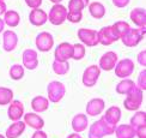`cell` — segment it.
<instances>
[{
    "label": "cell",
    "instance_id": "1",
    "mask_svg": "<svg viewBox=\"0 0 146 138\" xmlns=\"http://www.w3.org/2000/svg\"><path fill=\"white\" fill-rule=\"evenodd\" d=\"M115 129H116V126L107 123L104 119L101 118L91 125L89 131V138H103L104 136H110L115 132Z\"/></svg>",
    "mask_w": 146,
    "mask_h": 138
},
{
    "label": "cell",
    "instance_id": "2",
    "mask_svg": "<svg viewBox=\"0 0 146 138\" xmlns=\"http://www.w3.org/2000/svg\"><path fill=\"white\" fill-rule=\"evenodd\" d=\"M145 31H146V28H135V29L131 28L126 33V35H123L120 40L127 47H135L139 45V42L145 36Z\"/></svg>",
    "mask_w": 146,
    "mask_h": 138
},
{
    "label": "cell",
    "instance_id": "3",
    "mask_svg": "<svg viewBox=\"0 0 146 138\" xmlns=\"http://www.w3.org/2000/svg\"><path fill=\"white\" fill-rule=\"evenodd\" d=\"M143 103V91L138 87H135L123 101V106L127 111H137L140 108Z\"/></svg>",
    "mask_w": 146,
    "mask_h": 138
},
{
    "label": "cell",
    "instance_id": "4",
    "mask_svg": "<svg viewBox=\"0 0 146 138\" xmlns=\"http://www.w3.org/2000/svg\"><path fill=\"white\" fill-rule=\"evenodd\" d=\"M48 15V21H49L53 25H61L66 21L67 17V7H65L61 4H55L53 5Z\"/></svg>",
    "mask_w": 146,
    "mask_h": 138
},
{
    "label": "cell",
    "instance_id": "5",
    "mask_svg": "<svg viewBox=\"0 0 146 138\" xmlns=\"http://www.w3.org/2000/svg\"><path fill=\"white\" fill-rule=\"evenodd\" d=\"M47 93H48V100L50 102H60L66 94V88L61 82L53 81L48 84L47 87Z\"/></svg>",
    "mask_w": 146,
    "mask_h": 138
},
{
    "label": "cell",
    "instance_id": "6",
    "mask_svg": "<svg viewBox=\"0 0 146 138\" xmlns=\"http://www.w3.org/2000/svg\"><path fill=\"white\" fill-rule=\"evenodd\" d=\"M78 39L80 40L82 45L86 47H95L98 45V33L94 29L80 28L78 30Z\"/></svg>",
    "mask_w": 146,
    "mask_h": 138
},
{
    "label": "cell",
    "instance_id": "7",
    "mask_svg": "<svg viewBox=\"0 0 146 138\" xmlns=\"http://www.w3.org/2000/svg\"><path fill=\"white\" fill-rule=\"evenodd\" d=\"M100 76H101V69L98 67V65H90L85 69L84 73H83V77H82L83 84L86 88L94 87V85H96Z\"/></svg>",
    "mask_w": 146,
    "mask_h": 138
},
{
    "label": "cell",
    "instance_id": "8",
    "mask_svg": "<svg viewBox=\"0 0 146 138\" xmlns=\"http://www.w3.org/2000/svg\"><path fill=\"white\" fill-rule=\"evenodd\" d=\"M98 33V43L103 46H110L114 42H116L120 40L117 33L115 31V29L113 25H108V27H103Z\"/></svg>",
    "mask_w": 146,
    "mask_h": 138
},
{
    "label": "cell",
    "instance_id": "9",
    "mask_svg": "<svg viewBox=\"0 0 146 138\" xmlns=\"http://www.w3.org/2000/svg\"><path fill=\"white\" fill-rule=\"evenodd\" d=\"M115 75H116L119 78H122V79H126L127 77H129L133 71H134V61L132 59H122L119 60L117 64L115 65Z\"/></svg>",
    "mask_w": 146,
    "mask_h": 138
},
{
    "label": "cell",
    "instance_id": "10",
    "mask_svg": "<svg viewBox=\"0 0 146 138\" xmlns=\"http://www.w3.org/2000/svg\"><path fill=\"white\" fill-rule=\"evenodd\" d=\"M35 43L40 52H49L54 46L53 35L48 31H42L36 36Z\"/></svg>",
    "mask_w": 146,
    "mask_h": 138
},
{
    "label": "cell",
    "instance_id": "11",
    "mask_svg": "<svg viewBox=\"0 0 146 138\" xmlns=\"http://www.w3.org/2000/svg\"><path fill=\"white\" fill-rule=\"evenodd\" d=\"M72 54H73V45L68 43V42H62L55 48L54 58H55V61L64 63L72 59Z\"/></svg>",
    "mask_w": 146,
    "mask_h": 138
},
{
    "label": "cell",
    "instance_id": "12",
    "mask_svg": "<svg viewBox=\"0 0 146 138\" xmlns=\"http://www.w3.org/2000/svg\"><path fill=\"white\" fill-rule=\"evenodd\" d=\"M117 61H119L117 54L114 51H109L101 57L98 67L101 70H104V71H111V70H114L115 65L117 64Z\"/></svg>",
    "mask_w": 146,
    "mask_h": 138
},
{
    "label": "cell",
    "instance_id": "13",
    "mask_svg": "<svg viewBox=\"0 0 146 138\" xmlns=\"http://www.w3.org/2000/svg\"><path fill=\"white\" fill-rule=\"evenodd\" d=\"M7 115H9L10 120H12V121H19L24 115V105L21 101L13 100L9 105Z\"/></svg>",
    "mask_w": 146,
    "mask_h": 138
},
{
    "label": "cell",
    "instance_id": "14",
    "mask_svg": "<svg viewBox=\"0 0 146 138\" xmlns=\"http://www.w3.org/2000/svg\"><path fill=\"white\" fill-rule=\"evenodd\" d=\"M38 66L37 52L34 49H25L23 52V67L28 70H35Z\"/></svg>",
    "mask_w": 146,
    "mask_h": 138
},
{
    "label": "cell",
    "instance_id": "15",
    "mask_svg": "<svg viewBox=\"0 0 146 138\" xmlns=\"http://www.w3.org/2000/svg\"><path fill=\"white\" fill-rule=\"evenodd\" d=\"M18 45V36L15 31L6 30L3 34V48L5 52H12Z\"/></svg>",
    "mask_w": 146,
    "mask_h": 138
},
{
    "label": "cell",
    "instance_id": "16",
    "mask_svg": "<svg viewBox=\"0 0 146 138\" xmlns=\"http://www.w3.org/2000/svg\"><path fill=\"white\" fill-rule=\"evenodd\" d=\"M23 119H24V124L28 125L29 127L34 129L35 131L37 130H42L44 126V120L42 119L37 113H27L23 115Z\"/></svg>",
    "mask_w": 146,
    "mask_h": 138
},
{
    "label": "cell",
    "instance_id": "17",
    "mask_svg": "<svg viewBox=\"0 0 146 138\" xmlns=\"http://www.w3.org/2000/svg\"><path fill=\"white\" fill-rule=\"evenodd\" d=\"M106 102L102 99H92L86 103V113L90 117H96L104 111Z\"/></svg>",
    "mask_w": 146,
    "mask_h": 138
},
{
    "label": "cell",
    "instance_id": "18",
    "mask_svg": "<svg viewBox=\"0 0 146 138\" xmlns=\"http://www.w3.org/2000/svg\"><path fill=\"white\" fill-rule=\"evenodd\" d=\"M29 21L35 27H42L48 21V15L41 9H33L29 13Z\"/></svg>",
    "mask_w": 146,
    "mask_h": 138
},
{
    "label": "cell",
    "instance_id": "19",
    "mask_svg": "<svg viewBox=\"0 0 146 138\" xmlns=\"http://www.w3.org/2000/svg\"><path fill=\"white\" fill-rule=\"evenodd\" d=\"M131 21L138 28H146V10L143 7H135L131 11Z\"/></svg>",
    "mask_w": 146,
    "mask_h": 138
},
{
    "label": "cell",
    "instance_id": "20",
    "mask_svg": "<svg viewBox=\"0 0 146 138\" xmlns=\"http://www.w3.org/2000/svg\"><path fill=\"white\" fill-rule=\"evenodd\" d=\"M88 125H89L88 117L83 113L77 114V115H74L72 119V129L76 133H80V132L85 131L88 129Z\"/></svg>",
    "mask_w": 146,
    "mask_h": 138
},
{
    "label": "cell",
    "instance_id": "21",
    "mask_svg": "<svg viewBox=\"0 0 146 138\" xmlns=\"http://www.w3.org/2000/svg\"><path fill=\"white\" fill-rule=\"evenodd\" d=\"M102 118L104 119L107 123L116 126L119 124V121H120V119H121V109L117 106H111V107L108 108L106 114Z\"/></svg>",
    "mask_w": 146,
    "mask_h": 138
},
{
    "label": "cell",
    "instance_id": "22",
    "mask_svg": "<svg viewBox=\"0 0 146 138\" xmlns=\"http://www.w3.org/2000/svg\"><path fill=\"white\" fill-rule=\"evenodd\" d=\"M25 124L22 120L19 121H13V124L10 125L7 130H6V138H18L21 135H23V132L25 131Z\"/></svg>",
    "mask_w": 146,
    "mask_h": 138
},
{
    "label": "cell",
    "instance_id": "23",
    "mask_svg": "<svg viewBox=\"0 0 146 138\" xmlns=\"http://www.w3.org/2000/svg\"><path fill=\"white\" fill-rule=\"evenodd\" d=\"M49 107V100L44 96H35L31 100V108L34 109L35 113H42L46 112Z\"/></svg>",
    "mask_w": 146,
    "mask_h": 138
},
{
    "label": "cell",
    "instance_id": "24",
    "mask_svg": "<svg viewBox=\"0 0 146 138\" xmlns=\"http://www.w3.org/2000/svg\"><path fill=\"white\" fill-rule=\"evenodd\" d=\"M88 7H89L90 15L94 18H96V19H101V18L106 16V7H104V5L101 4L100 1L90 3Z\"/></svg>",
    "mask_w": 146,
    "mask_h": 138
},
{
    "label": "cell",
    "instance_id": "25",
    "mask_svg": "<svg viewBox=\"0 0 146 138\" xmlns=\"http://www.w3.org/2000/svg\"><path fill=\"white\" fill-rule=\"evenodd\" d=\"M115 135H116V138H134L135 136V130L132 127L131 125H120L115 129Z\"/></svg>",
    "mask_w": 146,
    "mask_h": 138
},
{
    "label": "cell",
    "instance_id": "26",
    "mask_svg": "<svg viewBox=\"0 0 146 138\" xmlns=\"http://www.w3.org/2000/svg\"><path fill=\"white\" fill-rule=\"evenodd\" d=\"M21 22V17L19 13L15 10H9L4 13V23L7 24L11 28H16L18 27V24Z\"/></svg>",
    "mask_w": 146,
    "mask_h": 138
},
{
    "label": "cell",
    "instance_id": "27",
    "mask_svg": "<svg viewBox=\"0 0 146 138\" xmlns=\"http://www.w3.org/2000/svg\"><path fill=\"white\" fill-rule=\"evenodd\" d=\"M135 87H137L135 83L132 79H123L120 83H117L115 90H116V93L120 94V95H127V94H129Z\"/></svg>",
    "mask_w": 146,
    "mask_h": 138
},
{
    "label": "cell",
    "instance_id": "28",
    "mask_svg": "<svg viewBox=\"0 0 146 138\" xmlns=\"http://www.w3.org/2000/svg\"><path fill=\"white\" fill-rule=\"evenodd\" d=\"M13 101V91L10 88L0 87V106L10 105Z\"/></svg>",
    "mask_w": 146,
    "mask_h": 138
},
{
    "label": "cell",
    "instance_id": "29",
    "mask_svg": "<svg viewBox=\"0 0 146 138\" xmlns=\"http://www.w3.org/2000/svg\"><path fill=\"white\" fill-rule=\"evenodd\" d=\"M90 0H70L67 11L72 12H82L86 6H89Z\"/></svg>",
    "mask_w": 146,
    "mask_h": 138
},
{
    "label": "cell",
    "instance_id": "30",
    "mask_svg": "<svg viewBox=\"0 0 146 138\" xmlns=\"http://www.w3.org/2000/svg\"><path fill=\"white\" fill-rule=\"evenodd\" d=\"M133 129H138L140 126H146V113L145 112H137L131 118V124Z\"/></svg>",
    "mask_w": 146,
    "mask_h": 138
},
{
    "label": "cell",
    "instance_id": "31",
    "mask_svg": "<svg viewBox=\"0 0 146 138\" xmlns=\"http://www.w3.org/2000/svg\"><path fill=\"white\" fill-rule=\"evenodd\" d=\"M10 77L12 78L13 81H21L22 78L24 77V67L23 65L19 64H15L10 67Z\"/></svg>",
    "mask_w": 146,
    "mask_h": 138
},
{
    "label": "cell",
    "instance_id": "32",
    "mask_svg": "<svg viewBox=\"0 0 146 138\" xmlns=\"http://www.w3.org/2000/svg\"><path fill=\"white\" fill-rule=\"evenodd\" d=\"M53 71L55 72L56 75L64 76V75H66L70 71V63L68 61L61 63V61H55V60H54V63H53Z\"/></svg>",
    "mask_w": 146,
    "mask_h": 138
},
{
    "label": "cell",
    "instance_id": "33",
    "mask_svg": "<svg viewBox=\"0 0 146 138\" xmlns=\"http://www.w3.org/2000/svg\"><path fill=\"white\" fill-rule=\"evenodd\" d=\"M113 27H114V29H115V31L117 33V35H119V37L121 39L123 35H126V33L128 31V30L131 29V25L127 22H123V21H119V22H116L115 24H113Z\"/></svg>",
    "mask_w": 146,
    "mask_h": 138
},
{
    "label": "cell",
    "instance_id": "34",
    "mask_svg": "<svg viewBox=\"0 0 146 138\" xmlns=\"http://www.w3.org/2000/svg\"><path fill=\"white\" fill-rule=\"evenodd\" d=\"M85 57V46L82 43H74L73 45V54L72 59L74 60H82Z\"/></svg>",
    "mask_w": 146,
    "mask_h": 138
},
{
    "label": "cell",
    "instance_id": "35",
    "mask_svg": "<svg viewBox=\"0 0 146 138\" xmlns=\"http://www.w3.org/2000/svg\"><path fill=\"white\" fill-rule=\"evenodd\" d=\"M66 19L71 23H79L83 19V13L82 12H72V11H67V17Z\"/></svg>",
    "mask_w": 146,
    "mask_h": 138
},
{
    "label": "cell",
    "instance_id": "36",
    "mask_svg": "<svg viewBox=\"0 0 146 138\" xmlns=\"http://www.w3.org/2000/svg\"><path fill=\"white\" fill-rule=\"evenodd\" d=\"M135 85L141 90V91H144V90H146V71H141L140 75H139L138 77V84H135Z\"/></svg>",
    "mask_w": 146,
    "mask_h": 138
},
{
    "label": "cell",
    "instance_id": "37",
    "mask_svg": "<svg viewBox=\"0 0 146 138\" xmlns=\"http://www.w3.org/2000/svg\"><path fill=\"white\" fill-rule=\"evenodd\" d=\"M24 1L31 9H40V6L42 5V0H24Z\"/></svg>",
    "mask_w": 146,
    "mask_h": 138
},
{
    "label": "cell",
    "instance_id": "38",
    "mask_svg": "<svg viewBox=\"0 0 146 138\" xmlns=\"http://www.w3.org/2000/svg\"><path fill=\"white\" fill-rule=\"evenodd\" d=\"M111 1H113V4L115 6H116V7L122 9V7H126V6L129 4L131 0H111Z\"/></svg>",
    "mask_w": 146,
    "mask_h": 138
},
{
    "label": "cell",
    "instance_id": "39",
    "mask_svg": "<svg viewBox=\"0 0 146 138\" xmlns=\"http://www.w3.org/2000/svg\"><path fill=\"white\" fill-rule=\"evenodd\" d=\"M135 136L138 138H146V126H140L135 129Z\"/></svg>",
    "mask_w": 146,
    "mask_h": 138
},
{
    "label": "cell",
    "instance_id": "40",
    "mask_svg": "<svg viewBox=\"0 0 146 138\" xmlns=\"http://www.w3.org/2000/svg\"><path fill=\"white\" fill-rule=\"evenodd\" d=\"M138 61L141 66H144V67L146 66V51L145 49L138 54Z\"/></svg>",
    "mask_w": 146,
    "mask_h": 138
},
{
    "label": "cell",
    "instance_id": "41",
    "mask_svg": "<svg viewBox=\"0 0 146 138\" xmlns=\"http://www.w3.org/2000/svg\"><path fill=\"white\" fill-rule=\"evenodd\" d=\"M31 138H48V136L44 131L37 130V131H35V133L31 136Z\"/></svg>",
    "mask_w": 146,
    "mask_h": 138
},
{
    "label": "cell",
    "instance_id": "42",
    "mask_svg": "<svg viewBox=\"0 0 146 138\" xmlns=\"http://www.w3.org/2000/svg\"><path fill=\"white\" fill-rule=\"evenodd\" d=\"M6 11H7V6H6V4L4 1H0V16L4 15Z\"/></svg>",
    "mask_w": 146,
    "mask_h": 138
},
{
    "label": "cell",
    "instance_id": "43",
    "mask_svg": "<svg viewBox=\"0 0 146 138\" xmlns=\"http://www.w3.org/2000/svg\"><path fill=\"white\" fill-rule=\"evenodd\" d=\"M67 138H82V136L79 135V133H76V132H74V133L68 135V136H67Z\"/></svg>",
    "mask_w": 146,
    "mask_h": 138
},
{
    "label": "cell",
    "instance_id": "44",
    "mask_svg": "<svg viewBox=\"0 0 146 138\" xmlns=\"http://www.w3.org/2000/svg\"><path fill=\"white\" fill-rule=\"evenodd\" d=\"M4 27H5V23H4V21L0 18V33H3L4 31Z\"/></svg>",
    "mask_w": 146,
    "mask_h": 138
},
{
    "label": "cell",
    "instance_id": "45",
    "mask_svg": "<svg viewBox=\"0 0 146 138\" xmlns=\"http://www.w3.org/2000/svg\"><path fill=\"white\" fill-rule=\"evenodd\" d=\"M50 1H52L54 5H55V4H60V3L62 1V0H50Z\"/></svg>",
    "mask_w": 146,
    "mask_h": 138
},
{
    "label": "cell",
    "instance_id": "46",
    "mask_svg": "<svg viewBox=\"0 0 146 138\" xmlns=\"http://www.w3.org/2000/svg\"><path fill=\"white\" fill-rule=\"evenodd\" d=\"M0 138H6L5 136H3V135H0Z\"/></svg>",
    "mask_w": 146,
    "mask_h": 138
},
{
    "label": "cell",
    "instance_id": "47",
    "mask_svg": "<svg viewBox=\"0 0 146 138\" xmlns=\"http://www.w3.org/2000/svg\"><path fill=\"white\" fill-rule=\"evenodd\" d=\"M0 1H4V0H0Z\"/></svg>",
    "mask_w": 146,
    "mask_h": 138
}]
</instances>
